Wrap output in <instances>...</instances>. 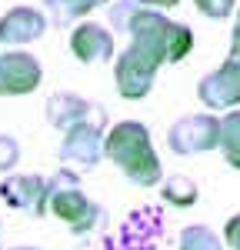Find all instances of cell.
<instances>
[{
	"label": "cell",
	"mask_w": 240,
	"mask_h": 250,
	"mask_svg": "<svg viewBox=\"0 0 240 250\" xmlns=\"http://www.w3.org/2000/svg\"><path fill=\"white\" fill-rule=\"evenodd\" d=\"M230 57L240 60V10H237V23H234V34H230Z\"/></svg>",
	"instance_id": "cell-22"
},
{
	"label": "cell",
	"mask_w": 240,
	"mask_h": 250,
	"mask_svg": "<svg viewBox=\"0 0 240 250\" xmlns=\"http://www.w3.org/2000/svg\"><path fill=\"white\" fill-rule=\"evenodd\" d=\"M47 120L60 134H67L70 127H80V124H94L100 130H110L107 110L94 100H83L80 94H70V90H57L47 100Z\"/></svg>",
	"instance_id": "cell-5"
},
{
	"label": "cell",
	"mask_w": 240,
	"mask_h": 250,
	"mask_svg": "<svg viewBox=\"0 0 240 250\" xmlns=\"http://www.w3.org/2000/svg\"><path fill=\"white\" fill-rule=\"evenodd\" d=\"M223 240H227V247L240 250V213H234V217L227 220V227H223Z\"/></svg>",
	"instance_id": "cell-21"
},
{
	"label": "cell",
	"mask_w": 240,
	"mask_h": 250,
	"mask_svg": "<svg viewBox=\"0 0 240 250\" xmlns=\"http://www.w3.org/2000/svg\"><path fill=\"white\" fill-rule=\"evenodd\" d=\"M14 250H40V247H14Z\"/></svg>",
	"instance_id": "cell-24"
},
{
	"label": "cell",
	"mask_w": 240,
	"mask_h": 250,
	"mask_svg": "<svg viewBox=\"0 0 240 250\" xmlns=\"http://www.w3.org/2000/svg\"><path fill=\"white\" fill-rule=\"evenodd\" d=\"M47 207L57 220L70 227V233H90L103 224V207L83 193L80 173L63 170V167L47 180Z\"/></svg>",
	"instance_id": "cell-2"
},
{
	"label": "cell",
	"mask_w": 240,
	"mask_h": 250,
	"mask_svg": "<svg viewBox=\"0 0 240 250\" xmlns=\"http://www.w3.org/2000/svg\"><path fill=\"white\" fill-rule=\"evenodd\" d=\"M177 250H223V240H220L210 227H203V224H190V227L180 230Z\"/></svg>",
	"instance_id": "cell-16"
},
{
	"label": "cell",
	"mask_w": 240,
	"mask_h": 250,
	"mask_svg": "<svg viewBox=\"0 0 240 250\" xmlns=\"http://www.w3.org/2000/svg\"><path fill=\"white\" fill-rule=\"evenodd\" d=\"M0 197L10 210L30 213V217H43L50 210L47 207V180L37 173H7L0 180Z\"/></svg>",
	"instance_id": "cell-10"
},
{
	"label": "cell",
	"mask_w": 240,
	"mask_h": 250,
	"mask_svg": "<svg viewBox=\"0 0 240 250\" xmlns=\"http://www.w3.org/2000/svg\"><path fill=\"white\" fill-rule=\"evenodd\" d=\"M100 0H43V10L54 27H67V23H77L83 20Z\"/></svg>",
	"instance_id": "cell-13"
},
{
	"label": "cell",
	"mask_w": 240,
	"mask_h": 250,
	"mask_svg": "<svg viewBox=\"0 0 240 250\" xmlns=\"http://www.w3.org/2000/svg\"><path fill=\"white\" fill-rule=\"evenodd\" d=\"M220 154L223 160L240 170V110H227V117L220 120Z\"/></svg>",
	"instance_id": "cell-15"
},
{
	"label": "cell",
	"mask_w": 240,
	"mask_h": 250,
	"mask_svg": "<svg viewBox=\"0 0 240 250\" xmlns=\"http://www.w3.org/2000/svg\"><path fill=\"white\" fill-rule=\"evenodd\" d=\"M197 10L210 20H227L234 10H237V0H194Z\"/></svg>",
	"instance_id": "cell-20"
},
{
	"label": "cell",
	"mask_w": 240,
	"mask_h": 250,
	"mask_svg": "<svg viewBox=\"0 0 240 250\" xmlns=\"http://www.w3.org/2000/svg\"><path fill=\"white\" fill-rule=\"evenodd\" d=\"M43 80V67L27 50H7L0 54V97H23L34 94Z\"/></svg>",
	"instance_id": "cell-9"
},
{
	"label": "cell",
	"mask_w": 240,
	"mask_h": 250,
	"mask_svg": "<svg viewBox=\"0 0 240 250\" xmlns=\"http://www.w3.org/2000/svg\"><path fill=\"white\" fill-rule=\"evenodd\" d=\"M220 144V120L214 114H187L167 130V147L177 157L207 154Z\"/></svg>",
	"instance_id": "cell-3"
},
{
	"label": "cell",
	"mask_w": 240,
	"mask_h": 250,
	"mask_svg": "<svg viewBox=\"0 0 240 250\" xmlns=\"http://www.w3.org/2000/svg\"><path fill=\"white\" fill-rule=\"evenodd\" d=\"M157 63L140 54L137 47H127L117 60H114V83L123 100H143V97L154 90V80H157Z\"/></svg>",
	"instance_id": "cell-6"
},
{
	"label": "cell",
	"mask_w": 240,
	"mask_h": 250,
	"mask_svg": "<svg viewBox=\"0 0 240 250\" xmlns=\"http://www.w3.org/2000/svg\"><path fill=\"white\" fill-rule=\"evenodd\" d=\"M20 164V140L10 134H0V173H10Z\"/></svg>",
	"instance_id": "cell-19"
},
{
	"label": "cell",
	"mask_w": 240,
	"mask_h": 250,
	"mask_svg": "<svg viewBox=\"0 0 240 250\" xmlns=\"http://www.w3.org/2000/svg\"><path fill=\"white\" fill-rule=\"evenodd\" d=\"M103 154L137 187H157L163 180V167H160V157L154 150L150 130L140 120L110 124V130L103 137Z\"/></svg>",
	"instance_id": "cell-1"
},
{
	"label": "cell",
	"mask_w": 240,
	"mask_h": 250,
	"mask_svg": "<svg viewBox=\"0 0 240 250\" xmlns=\"http://www.w3.org/2000/svg\"><path fill=\"white\" fill-rule=\"evenodd\" d=\"M103 137L107 130H100L94 124H80V127H70L63 140L57 147V160L63 170H74V173H87L94 170L100 160H103Z\"/></svg>",
	"instance_id": "cell-4"
},
{
	"label": "cell",
	"mask_w": 240,
	"mask_h": 250,
	"mask_svg": "<svg viewBox=\"0 0 240 250\" xmlns=\"http://www.w3.org/2000/svg\"><path fill=\"white\" fill-rule=\"evenodd\" d=\"M70 54L80 60V63H107L114 60V34L103 27V23H94V20H83L74 27L70 34Z\"/></svg>",
	"instance_id": "cell-11"
},
{
	"label": "cell",
	"mask_w": 240,
	"mask_h": 250,
	"mask_svg": "<svg viewBox=\"0 0 240 250\" xmlns=\"http://www.w3.org/2000/svg\"><path fill=\"white\" fill-rule=\"evenodd\" d=\"M160 197H163L167 204H174V207H194L200 190L187 173H174V177L160 180Z\"/></svg>",
	"instance_id": "cell-14"
},
{
	"label": "cell",
	"mask_w": 240,
	"mask_h": 250,
	"mask_svg": "<svg viewBox=\"0 0 240 250\" xmlns=\"http://www.w3.org/2000/svg\"><path fill=\"white\" fill-rule=\"evenodd\" d=\"M197 97L207 110H234L240 104V60L227 57L214 74L200 77Z\"/></svg>",
	"instance_id": "cell-8"
},
{
	"label": "cell",
	"mask_w": 240,
	"mask_h": 250,
	"mask_svg": "<svg viewBox=\"0 0 240 250\" xmlns=\"http://www.w3.org/2000/svg\"><path fill=\"white\" fill-rule=\"evenodd\" d=\"M100 3H110V0H100Z\"/></svg>",
	"instance_id": "cell-25"
},
{
	"label": "cell",
	"mask_w": 240,
	"mask_h": 250,
	"mask_svg": "<svg viewBox=\"0 0 240 250\" xmlns=\"http://www.w3.org/2000/svg\"><path fill=\"white\" fill-rule=\"evenodd\" d=\"M137 10H140L137 0H110L107 3V20H110L114 30L127 34V27H130V20L137 17Z\"/></svg>",
	"instance_id": "cell-18"
},
{
	"label": "cell",
	"mask_w": 240,
	"mask_h": 250,
	"mask_svg": "<svg viewBox=\"0 0 240 250\" xmlns=\"http://www.w3.org/2000/svg\"><path fill=\"white\" fill-rule=\"evenodd\" d=\"M47 30V17L37 7H14L0 17V43H10V47H23V43H34L43 37Z\"/></svg>",
	"instance_id": "cell-12"
},
{
	"label": "cell",
	"mask_w": 240,
	"mask_h": 250,
	"mask_svg": "<svg viewBox=\"0 0 240 250\" xmlns=\"http://www.w3.org/2000/svg\"><path fill=\"white\" fill-rule=\"evenodd\" d=\"M140 7H150V10H170V7H177L180 0H137Z\"/></svg>",
	"instance_id": "cell-23"
},
{
	"label": "cell",
	"mask_w": 240,
	"mask_h": 250,
	"mask_svg": "<svg viewBox=\"0 0 240 250\" xmlns=\"http://www.w3.org/2000/svg\"><path fill=\"white\" fill-rule=\"evenodd\" d=\"M194 50V30L187 23H170V34H167V63H180Z\"/></svg>",
	"instance_id": "cell-17"
},
{
	"label": "cell",
	"mask_w": 240,
	"mask_h": 250,
	"mask_svg": "<svg viewBox=\"0 0 240 250\" xmlns=\"http://www.w3.org/2000/svg\"><path fill=\"white\" fill-rule=\"evenodd\" d=\"M170 23H174V20L163 17L160 10L140 7L137 17L130 20V27H127L130 47H137L140 54H147L157 67H163V63H167V34H170Z\"/></svg>",
	"instance_id": "cell-7"
}]
</instances>
